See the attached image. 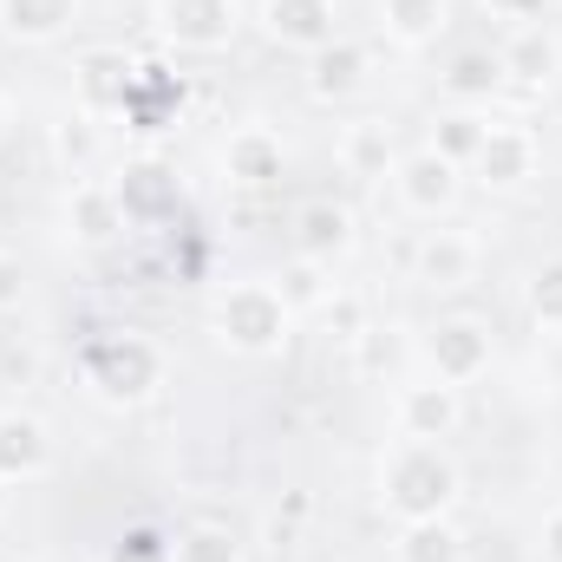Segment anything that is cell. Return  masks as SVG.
I'll list each match as a JSON object with an SVG mask.
<instances>
[{
	"mask_svg": "<svg viewBox=\"0 0 562 562\" xmlns=\"http://www.w3.org/2000/svg\"><path fill=\"white\" fill-rule=\"evenodd\" d=\"M46 471V425L33 413H0V484Z\"/></svg>",
	"mask_w": 562,
	"mask_h": 562,
	"instance_id": "15",
	"label": "cell"
},
{
	"mask_svg": "<svg viewBox=\"0 0 562 562\" xmlns=\"http://www.w3.org/2000/svg\"><path fill=\"white\" fill-rule=\"evenodd\" d=\"M53 150H59V157H66V164L79 170V164H92V150H99V138H92V125H86V119H66V125L53 132Z\"/></svg>",
	"mask_w": 562,
	"mask_h": 562,
	"instance_id": "30",
	"label": "cell"
},
{
	"mask_svg": "<svg viewBox=\"0 0 562 562\" xmlns=\"http://www.w3.org/2000/svg\"><path fill=\"white\" fill-rule=\"evenodd\" d=\"M537 550H543V562H562V510H557V517H543V537H537Z\"/></svg>",
	"mask_w": 562,
	"mask_h": 562,
	"instance_id": "35",
	"label": "cell"
},
{
	"mask_svg": "<svg viewBox=\"0 0 562 562\" xmlns=\"http://www.w3.org/2000/svg\"><path fill=\"white\" fill-rule=\"evenodd\" d=\"M425 353H431V367H438V380H451V386H464V380H477L484 367H491V327L484 321H438L431 327V340H425Z\"/></svg>",
	"mask_w": 562,
	"mask_h": 562,
	"instance_id": "6",
	"label": "cell"
},
{
	"mask_svg": "<svg viewBox=\"0 0 562 562\" xmlns=\"http://www.w3.org/2000/svg\"><path fill=\"white\" fill-rule=\"evenodd\" d=\"M0 138H7V105H0Z\"/></svg>",
	"mask_w": 562,
	"mask_h": 562,
	"instance_id": "36",
	"label": "cell"
},
{
	"mask_svg": "<svg viewBox=\"0 0 562 562\" xmlns=\"http://www.w3.org/2000/svg\"><path fill=\"white\" fill-rule=\"evenodd\" d=\"M393 562H458V530H451L445 517H419V524L400 530Z\"/></svg>",
	"mask_w": 562,
	"mask_h": 562,
	"instance_id": "22",
	"label": "cell"
},
{
	"mask_svg": "<svg viewBox=\"0 0 562 562\" xmlns=\"http://www.w3.org/2000/svg\"><path fill=\"white\" fill-rule=\"evenodd\" d=\"M458 497V464L438 451V445H419L406 438L386 464V504L400 524H419V517H445V504Z\"/></svg>",
	"mask_w": 562,
	"mask_h": 562,
	"instance_id": "1",
	"label": "cell"
},
{
	"mask_svg": "<svg viewBox=\"0 0 562 562\" xmlns=\"http://www.w3.org/2000/svg\"><path fill=\"white\" fill-rule=\"evenodd\" d=\"M484 119L477 112H451V119H438V138H431V150L438 157H451V164H471L477 157V144H484Z\"/></svg>",
	"mask_w": 562,
	"mask_h": 562,
	"instance_id": "26",
	"label": "cell"
},
{
	"mask_svg": "<svg viewBox=\"0 0 562 562\" xmlns=\"http://www.w3.org/2000/svg\"><path fill=\"white\" fill-rule=\"evenodd\" d=\"M497 59H504V79H524V86H550V79L562 72L557 33H543L537 20H530V26H517V33H510V46H504Z\"/></svg>",
	"mask_w": 562,
	"mask_h": 562,
	"instance_id": "14",
	"label": "cell"
},
{
	"mask_svg": "<svg viewBox=\"0 0 562 562\" xmlns=\"http://www.w3.org/2000/svg\"><path fill=\"white\" fill-rule=\"evenodd\" d=\"M380 13H386V33L400 46H425L445 33V0H380Z\"/></svg>",
	"mask_w": 562,
	"mask_h": 562,
	"instance_id": "21",
	"label": "cell"
},
{
	"mask_svg": "<svg viewBox=\"0 0 562 562\" xmlns=\"http://www.w3.org/2000/svg\"><path fill=\"white\" fill-rule=\"evenodd\" d=\"M20 301H26V262L0 249V314H13Z\"/></svg>",
	"mask_w": 562,
	"mask_h": 562,
	"instance_id": "32",
	"label": "cell"
},
{
	"mask_svg": "<svg viewBox=\"0 0 562 562\" xmlns=\"http://www.w3.org/2000/svg\"><path fill=\"white\" fill-rule=\"evenodd\" d=\"M157 26L183 53H216L236 40V0H157Z\"/></svg>",
	"mask_w": 562,
	"mask_h": 562,
	"instance_id": "4",
	"label": "cell"
},
{
	"mask_svg": "<svg viewBox=\"0 0 562 562\" xmlns=\"http://www.w3.org/2000/svg\"><path fill=\"white\" fill-rule=\"evenodd\" d=\"M170 562H243V543L229 530H216V524H196V530H183L170 543Z\"/></svg>",
	"mask_w": 562,
	"mask_h": 562,
	"instance_id": "24",
	"label": "cell"
},
{
	"mask_svg": "<svg viewBox=\"0 0 562 562\" xmlns=\"http://www.w3.org/2000/svg\"><path fill=\"white\" fill-rule=\"evenodd\" d=\"M288 301H281L269 281H236L223 301H216V340L236 347V353H281L288 340Z\"/></svg>",
	"mask_w": 562,
	"mask_h": 562,
	"instance_id": "2",
	"label": "cell"
},
{
	"mask_svg": "<svg viewBox=\"0 0 562 562\" xmlns=\"http://www.w3.org/2000/svg\"><path fill=\"white\" fill-rule=\"evenodd\" d=\"M183 105V79L177 72H164V66H138V79H132V99H125V112L138 119L144 132H157V125H170V112Z\"/></svg>",
	"mask_w": 562,
	"mask_h": 562,
	"instance_id": "19",
	"label": "cell"
},
{
	"mask_svg": "<svg viewBox=\"0 0 562 562\" xmlns=\"http://www.w3.org/2000/svg\"><path fill=\"white\" fill-rule=\"evenodd\" d=\"M86 380H92L99 400H112V406H138V400H150V393L164 386V353H157L144 334H112V340L92 347Z\"/></svg>",
	"mask_w": 562,
	"mask_h": 562,
	"instance_id": "3",
	"label": "cell"
},
{
	"mask_svg": "<svg viewBox=\"0 0 562 562\" xmlns=\"http://www.w3.org/2000/svg\"><path fill=\"white\" fill-rule=\"evenodd\" d=\"M471 170H477L484 190H517V183H530V177H537V132H524V125H491L484 144H477V157H471Z\"/></svg>",
	"mask_w": 562,
	"mask_h": 562,
	"instance_id": "5",
	"label": "cell"
},
{
	"mask_svg": "<svg viewBox=\"0 0 562 562\" xmlns=\"http://www.w3.org/2000/svg\"><path fill=\"white\" fill-rule=\"evenodd\" d=\"M321 314H327V327H334L340 340H360V334H367V307H360L353 294H327Z\"/></svg>",
	"mask_w": 562,
	"mask_h": 562,
	"instance_id": "29",
	"label": "cell"
},
{
	"mask_svg": "<svg viewBox=\"0 0 562 562\" xmlns=\"http://www.w3.org/2000/svg\"><path fill=\"white\" fill-rule=\"evenodd\" d=\"M132 79H138V59H125L119 46H92L79 59V99H86V112H125Z\"/></svg>",
	"mask_w": 562,
	"mask_h": 562,
	"instance_id": "10",
	"label": "cell"
},
{
	"mask_svg": "<svg viewBox=\"0 0 562 562\" xmlns=\"http://www.w3.org/2000/svg\"><path fill=\"white\" fill-rule=\"evenodd\" d=\"M360 86H367V46L334 40V46L314 53V66H307V92H314V99H347V92H360Z\"/></svg>",
	"mask_w": 562,
	"mask_h": 562,
	"instance_id": "17",
	"label": "cell"
},
{
	"mask_svg": "<svg viewBox=\"0 0 562 562\" xmlns=\"http://www.w3.org/2000/svg\"><path fill=\"white\" fill-rule=\"evenodd\" d=\"M530 314L562 334V256L537 262V276H530Z\"/></svg>",
	"mask_w": 562,
	"mask_h": 562,
	"instance_id": "28",
	"label": "cell"
},
{
	"mask_svg": "<svg viewBox=\"0 0 562 562\" xmlns=\"http://www.w3.org/2000/svg\"><path fill=\"white\" fill-rule=\"evenodd\" d=\"M393 183H400V203H406V210L438 216V210H451V196H458V164L438 157V150H413V157H400Z\"/></svg>",
	"mask_w": 562,
	"mask_h": 562,
	"instance_id": "8",
	"label": "cell"
},
{
	"mask_svg": "<svg viewBox=\"0 0 562 562\" xmlns=\"http://www.w3.org/2000/svg\"><path fill=\"white\" fill-rule=\"evenodd\" d=\"M66 223H72V236H79V243L105 249V243L125 229V210H119V196H112L105 183H79V190H72V203H66Z\"/></svg>",
	"mask_w": 562,
	"mask_h": 562,
	"instance_id": "18",
	"label": "cell"
},
{
	"mask_svg": "<svg viewBox=\"0 0 562 562\" xmlns=\"http://www.w3.org/2000/svg\"><path fill=\"white\" fill-rule=\"evenodd\" d=\"M484 7H491L497 20H510V26H530V20H537L550 0H484Z\"/></svg>",
	"mask_w": 562,
	"mask_h": 562,
	"instance_id": "33",
	"label": "cell"
},
{
	"mask_svg": "<svg viewBox=\"0 0 562 562\" xmlns=\"http://www.w3.org/2000/svg\"><path fill=\"white\" fill-rule=\"evenodd\" d=\"M504 86V59L497 53H458L451 72H445V92L451 99H491Z\"/></svg>",
	"mask_w": 562,
	"mask_h": 562,
	"instance_id": "23",
	"label": "cell"
},
{
	"mask_svg": "<svg viewBox=\"0 0 562 562\" xmlns=\"http://www.w3.org/2000/svg\"><path fill=\"white\" fill-rule=\"evenodd\" d=\"M223 170H229V183H243V190H269V183H281V138L262 132V125L236 132L229 150H223Z\"/></svg>",
	"mask_w": 562,
	"mask_h": 562,
	"instance_id": "13",
	"label": "cell"
},
{
	"mask_svg": "<svg viewBox=\"0 0 562 562\" xmlns=\"http://www.w3.org/2000/svg\"><path fill=\"white\" fill-rule=\"evenodd\" d=\"M112 562H170V543L157 530H132V537L112 543Z\"/></svg>",
	"mask_w": 562,
	"mask_h": 562,
	"instance_id": "31",
	"label": "cell"
},
{
	"mask_svg": "<svg viewBox=\"0 0 562 562\" xmlns=\"http://www.w3.org/2000/svg\"><path fill=\"white\" fill-rule=\"evenodd\" d=\"M347 243H353V216H347L340 203L314 196V203L294 210V256H307V262H334Z\"/></svg>",
	"mask_w": 562,
	"mask_h": 562,
	"instance_id": "12",
	"label": "cell"
},
{
	"mask_svg": "<svg viewBox=\"0 0 562 562\" xmlns=\"http://www.w3.org/2000/svg\"><path fill=\"white\" fill-rule=\"evenodd\" d=\"M340 164H347L353 177H386V125H347Z\"/></svg>",
	"mask_w": 562,
	"mask_h": 562,
	"instance_id": "25",
	"label": "cell"
},
{
	"mask_svg": "<svg viewBox=\"0 0 562 562\" xmlns=\"http://www.w3.org/2000/svg\"><path fill=\"white\" fill-rule=\"evenodd\" d=\"M79 0H0V26L13 40H59L72 26Z\"/></svg>",
	"mask_w": 562,
	"mask_h": 562,
	"instance_id": "20",
	"label": "cell"
},
{
	"mask_svg": "<svg viewBox=\"0 0 562 562\" xmlns=\"http://www.w3.org/2000/svg\"><path fill=\"white\" fill-rule=\"evenodd\" d=\"M276 294L288 301V307H321V301H327L334 288H327V269H321V262H307V256H294V262L281 269Z\"/></svg>",
	"mask_w": 562,
	"mask_h": 562,
	"instance_id": "27",
	"label": "cell"
},
{
	"mask_svg": "<svg viewBox=\"0 0 562 562\" xmlns=\"http://www.w3.org/2000/svg\"><path fill=\"white\" fill-rule=\"evenodd\" d=\"M360 360H367V373H380V367H393V340L367 327V334H360Z\"/></svg>",
	"mask_w": 562,
	"mask_h": 562,
	"instance_id": "34",
	"label": "cell"
},
{
	"mask_svg": "<svg viewBox=\"0 0 562 562\" xmlns=\"http://www.w3.org/2000/svg\"><path fill=\"white\" fill-rule=\"evenodd\" d=\"M112 196H119L125 223H164V216H170V203H177V177H170V164L138 157V164H125V170H119Z\"/></svg>",
	"mask_w": 562,
	"mask_h": 562,
	"instance_id": "9",
	"label": "cell"
},
{
	"mask_svg": "<svg viewBox=\"0 0 562 562\" xmlns=\"http://www.w3.org/2000/svg\"><path fill=\"white\" fill-rule=\"evenodd\" d=\"M471 269H477V243L464 229H431L419 243V281L431 288H464Z\"/></svg>",
	"mask_w": 562,
	"mask_h": 562,
	"instance_id": "16",
	"label": "cell"
},
{
	"mask_svg": "<svg viewBox=\"0 0 562 562\" xmlns=\"http://www.w3.org/2000/svg\"><path fill=\"white\" fill-rule=\"evenodd\" d=\"M262 33L276 46L321 53L334 46V0H262Z\"/></svg>",
	"mask_w": 562,
	"mask_h": 562,
	"instance_id": "7",
	"label": "cell"
},
{
	"mask_svg": "<svg viewBox=\"0 0 562 562\" xmlns=\"http://www.w3.org/2000/svg\"><path fill=\"white\" fill-rule=\"evenodd\" d=\"M464 419V406H458V386L451 380H431V386H406V400H400V425H406V438H419V445H438V438H451Z\"/></svg>",
	"mask_w": 562,
	"mask_h": 562,
	"instance_id": "11",
	"label": "cell"
}]
</instances>
